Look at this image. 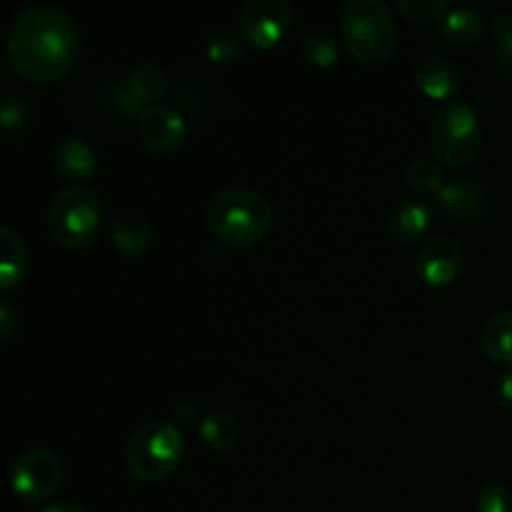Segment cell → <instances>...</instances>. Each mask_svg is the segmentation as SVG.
Returning <instances> with one entry per match:
<instances>
[{"label": "cell", "mask_w": 512, "mask_h": 512, "mask_svg": "<svg viewBox=\"0 0 512 512\" xmlns=\"http://www.w3.org/2000/svg\"><path fill=\"white\" fill-rule=\"evenodd\" d=\"M5 53L10 68L20 78L30 83H55L80 60L83 33L58 5H30L15 15Z\"/></svg>", "instance_id": "1"}, {"label": "cell", "mask_w": 512, "mask_h": 512, "mask_svg": "<svg viewBox=\"0 0 512 512\" xmlns=\"http://www.w3.org/2000/svg\"><path fill=\"white\" fill-rule=\"evenodd\" d=\"M205 225L225 245L253 248L273 230V205L260 190L233 185L208 200Z\"/></svg>", "instance_id": "2"}, {"label": "cell", "mask_w": 512, "mask_h": 512, "mask_svg": "<svg viewBox=\"0 0 512 512\" xmlns=\"http://www.w3.org/2000/svg\"><path fill=\"white\" fill-rule=\"evenodd\" d=\"M398 35V20L385 0H353L345 8V48L360 63H388L398 48Z\"/></svg>", "instance_id": "3"}, {"label": "cell", "mask_w": 512, "mask_h": 512, "mask_svg": "<svg viewBox=\"0 0 512 512\" xmlns=\"http://www.w3.org/2000/svg\"><path fill=\"white\" fill-rule=\"evenodd\" d=\"M185 440L178 425L150 420L128 435L123 458L133 478L143 483H163L183 463Z\"/></svg>", "instance_id": "4"}, {"label": "cell", "mask_w": 512, "mask_h": 512, "mask_svg": "<svg viewBox=\"0 0 512 512\" xmlns=\"http://www.w3.org/2000/svg\"><path fill=\"white\" fill-rule=\"evenodd\" d=\"M430 148L450 168H465L483 150V123L473 105L453 100L435 110L428 128Z\"/></svg>", "instance_id": "5"}, {"label": "cell", "mask_w": 512, "mask_h": 512, "mask_svg": "<svg viewBox=\"0 0 512 512\" xmlns=\"http://www.w3.org/2000/svg\"><path fill=\"white\" fill-rule=\"evenodd\" d=\"M100 195L88 185H68L58 190L48 208L50 238L68 250H80L95 240L100 230Z\"/></svg>", "instance_id": "6"}, {"label": "cell", "mask_w": 512, "mask_h": 512, "mask_svg": "<svg viewBox=\"0 0 512 512\" xmlns=\"http://www.w3.org/2000/svg\"><path fill=\"white\" fill-rule=\"evenodd\" d=\"M63 460L50 448H30L13 463V490L25 503L50 500L63 485Z\"/></svg>", "instance_id": "7"}, {"label": "cell", "mask_w": 512, "mask_h": 512, "mask_svg": "<svg viewBox=\"0 0 512 512\" xmlns=\"http://www.w3.org/2000/svg\"><path fill=\"white\" fill-rule=\"evenodd\" d=\"M295 20L290 0H248L238 13L240 35L255 50H268L288 35Z\"/></svg>", "instance_id": "8"}, {"label": "cell", "mask_w": 512, "mask_h": 512, "mask_svg": "<svg viewBox=\"0 0 512 512\" xmlns=\"http://www.w3.org/2000/svg\"><path fill=\"white\" fill-rule=\"evenodd\" d=\"M438 208L450 223L480 225L493 218L495 198L480 180H453L438 193Z\"/></svg>", "instance_id": "9"}, {"label": "cell", "mask_w": 512, "mask_h": 512, "mask_svg": "<svg viewBox=\"0 0 512 512\" xmlns=\"http://www.w3.org/2000/svg\"><path fill=\"white\" fill-rule=\"evenodd\" d=\"M463 260V243L455 235L438 233L420 245L418 258H415V273L428 285L443 288L463 273Z\"/></svg>", "instance_id": "10"}, {"label": "cell", "mask_w": 512, "mask_h": 512, "mask_svg": "<svg viewBox=\"0 0 512 512\" xmlns=\"http://www.w3.org/2000/svg\"><path fill=\"white\" fill-rule=\"evenodd\" d=\"M135 130L148 148L158 153H173L188 140V120L178 108L165 103L145 105L135 118Z\"/></svg>", "instance_id": "11"}, {"label": "cell", "mask_w": 512, "mask_h": 512, "mask_svg": "<svg viewBox=\"0 0 512 512\" xmlns=\"http://www.w3.org/2000/svg\"><path fill=\"white\" fill-rule=\"evenodd\" d=\"M413 83L428 98L445 100L458 93L460 85H463V73L445 55L428 53L423 58H418V63L413 65Z\"/></svg>", "instance_id": "12"}, {"label": "cell", "mask_w": 512, "mask_h": 512, "mask_svg": "<svg viewBox=\"0 0 512 512\" xmlns=\"http://www.w3.org/2000/svg\"><path fill=\"white\" fill-rule=\"evenodd\" d=\"M433 223V208L425 200H400L388 215V235L398 245H413Z\"/></svg>", "instance_id": "13"}, {"label": "cell", "mask_w": 512, "mask_h": 512, "mask_svg": "<svg viewBox=\"0 0 512 512\" xmlns=\"http://www.w3.org/2000/svg\"><path fill=\"white\" fill-rule=\"evenodd\" d=\"M113 245L128 258H140L153 245L150 220L138 208H123L113 220Z\"/></svg>", "instance_id": "14"}, {"label": "cell", "mask_w": 512, "mask_h": 512, "mask_svg": "<svg viewBox=\"0 0 512 512\" xmlns=\"http://www.w3.org/2000/svg\"><path fill=\"white\" fill-rule=\"evenodd\" d=\"M123 93L130 110L138 108L140 103L155 105L168 93V73L158 63H138L125 78Z\"/></svg>", "instance_id": "15"}, {"label": "cell", "mask_w": 512, "mask_h": 512, "mask_svg": "<svg viewBox=\"0 0 512 512\" xmlns=\"http://www.w3.org/2000/svg\"><path fill=\"white\" fill-rule=\"evenodd\" d=\"M98 150L83 138H65L55 148V168L68 180H90L98 173Z\"/></svg>", "instance_id": "16"}, {"label": "cell", "mask_w": 512, "mask_h": 512, "mask_svg": "<svg viewBox=\"0 0 512 512\" xmlns=\"http://www.w3.org/2000/svg\"><path fill=\"white\" fill-rule=\"evenodd\" d=\"M0 245H3V260H0V290L8 293L15 285H20L28 273L30 255L23 235L10 225L0 228Z\"/></svg>", "instance_id": "17"}, {"label": "cell", "mask_w": 512, "mask_h": 512, "mask_svg": "<svg viewBox=\"0 0 512 512\" xmlns=\"http://www.w3.org/2000/svg\"><path fill=\"white\" fill-rule=\"evenodd\" d=\"M203 443L215 453H230L240 440V423L230 410L213 408L203 415L198 425Z\"/></svg>", "instance_id": "18"}, {"label": "cell", "mask_w": 512, "mask_h": 512, "mask_svg": "<svg viewBox=\"0 0 512 512\" xmlns=\"http://www.w3.org/2000/svg\"><path fill=\"white\" fill-rule=\"evenodd\" d=\"M480 348L490 360L512 365V310L490 315L480 328Z\"/></svg>", "instance_id": "19"}, {"label": "cell", "mask_w": 512, "mask_h": 512, "mask_svg": "<svg viewBox=\"0 0 512 512\" xmlns=\"http://www.w3.org/2000/svg\"><path fill=\"white\" fill-rule=\"evenodd\" d=\"M200 48H203L205 58L213 63H240L245 58V45L240 35L225 25H210L205 33L200 35Z\"/></svg>", "instance_id": "20"}, {"label": "cell", "mask_w": 512, "mask_h": 512, "mask_svg": "<svg viewBox=\"0 0 512 512\" xmlns=\"http://www.w3.org/2000/svg\"><path fill=\"white\" fill-rule=\"evenodd\" d=\"M443 35L455 48H470L483 35V15L473 8H453L443 20Z\"/></svg>", "instance_id": "21"}, {"label": "cell", "mask_w": 512, "mask_h": 512, "mask_svg": "<svg viewBox=\"0 0 512 512\" xmlns=\"http://www.w3.org/2000/svg\"><path fill=\"white\" fill-rule=\"evenodd\" d=\"M298 53L300 58L315 68H330L338 63L340 58V45L333 33L323 28H308L298 40Z\"/></svg>", "instance_id": "22"}, {"label": "cell", "mask_w": 512, "mask_h": 512, "mask_svg": "<svg viewBox=\"0 0 512 512\" xmlns=\"http://www.w3.org/2000/svg\"><path fill=\"white\" fill-rule=\"evenodd\" d=\"M493 65L500 80L512 85V13L498 10L493 15Z\"/></svg>", "instance_id": "23"}, {"label": "cell", "mask_w": 512, "mask_h": 512, "mask_svg": "<svg viewBox=\"0 0 512 512\" xmlns=\"http://www.w3.org/2000/svg\"><path fill=\"white\" fill-rule=\"evenodd\" d=\"M405 183L415 193H440L445 188L443 168L433 158H415L405 168Z\"/></svg>", "instance_id": "24"}, {"label": "cell", "mask_w": 512, "mask_h": 512, "mask_svg": "<svg viewBox=\"0 0 512 512\" xmlns=\"http://www.w3.org/2000/svg\"><path fill=\"white\" fill-rule=\"evenodd\" d=\"M395 8L405 20L418 25H433L450 13L448 0H398Z\"/></svg>", "instance_id": "25"}, {"label": "cell", "mask_w": 512, "mask_h": 512, "mask_svg": "<svg viewBox=\"0 0 512 512\" xmlns=\"http://www.w3.org/2000/svg\"><path fill=\"white\" fill-rule=\"evenodd\" d=\"M30 120V103L25 100L23 93L18 90H8L0 103V125L5 130H20L25 128Z\"/></svg>", "instance_id": "26"}, {"label": "cell", "mask_w": 512, "mask_h": 512, "mask_svg": "<svg viewBox=\"0 0 512 512\" xmlns=\"http://www.w3.org/2000/svg\"><path fill=\"white\" fill-rule=\"evenodd\" d=\"M478 512H512V485L488 483L475 500Z\"/></svg>", "instance_id": "27"}, {"label": "cell", "mask_w": 512, "mask_h": 512, "mask_svg": "<svg viewBox=\"0 0 512 512\" xmlns=\"http://www.w3.org/2000/svg\"><path fill=\"white\" fill-rule=\"evenodd\" d=\"M13 330H15V310L10 308L8 300H3V303H0V340L8 343Z\"/></svg>", "instance_id": "28"}, {"label": "cell", "mask_w": 512, "mask_h": 512, "mask_svg": "<svg viewBox=\"0 0 512 512\" xmlns=\"http://www.w3.org/2000/svg\"><path fill=\"white\" fill-rule=\"evenodd\" d=\"M495 393H498L500 403L512 405V370H508L505 375H500L498 385H495Z\"/></svg>", "instance_id": "29"}, {"label": "cell", "mask_w": 512, "mask_h": 512, "mask_svg": "<svg viewBox=\"0 0 512 512\" xmlns=\"http://www.w3.org/2000/svg\"><path fill=\"white\" fill-rule=\"evenodd\" d=\"M40 512H90V510L80 503H58V505H48V508H43Z\"/></svg>", "instance_id": "30"}]
</instances>
